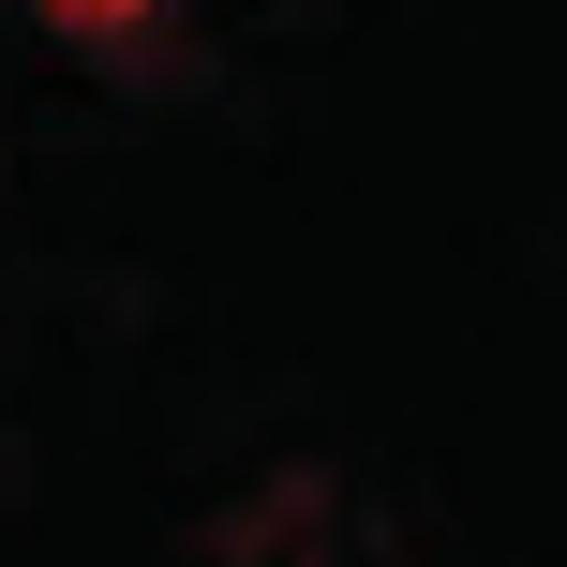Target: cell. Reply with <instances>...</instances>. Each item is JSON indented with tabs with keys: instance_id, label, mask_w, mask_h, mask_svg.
<instances>
[{
	"instance_id": "1",
	"label": "cell",
	"mask_w": 567,
	"mask_h": 567,
	"mask_svg": "<svg viewBox=\"0 0 567 567\" xmlns=\"http://www.w3.org/2000/svg\"><path fill=\"white\" fill-rule=\"evenodd\" d=\"M30 16H45L60 45H135V30L165 16V0H30Z\"/></svg>"
}]
</instances>
